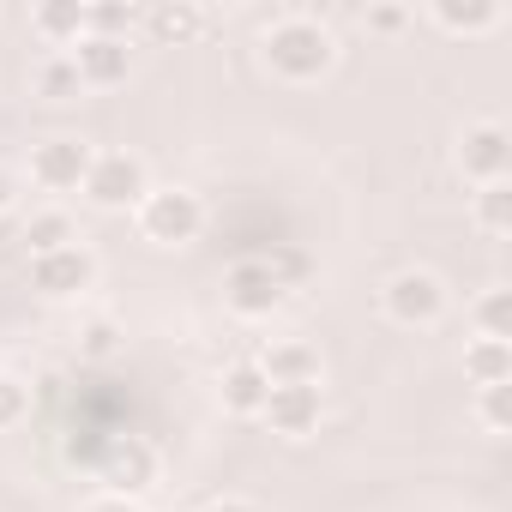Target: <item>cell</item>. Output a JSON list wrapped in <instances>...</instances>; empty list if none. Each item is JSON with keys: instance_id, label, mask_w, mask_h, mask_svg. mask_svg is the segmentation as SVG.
I'll return each mask as SVG.
<instances>
[{"instance_id": "6", "label": "cell", "mask_w": 512, "mask_h": 512, "mask_svg": "<svg viewBox=\"0 0 512 512\" xmlns=\"http://www.w3.org/2000/svg\"><path fill=\"white\" fill-rule=\"evenodd\" d=\"M25 278L43 302H79L91 284H97V253L85 241H67L55 253H31L25 260Z\"/></svg>"}, {"instance_id": "3", "label": "cell", "mask_w": 512, "mask_h": 512, "mask_svg": "<svg viewBox=\"0 0 512 512\" xmlns=\"http://www.w3.org/2000/svg\"><path fill=\"white\" fill-rule=\"evenodd\" d=\"M446 308H452V290L434 272H422V266H410V272L380 284V314L392 326H404V332H434L446 320Z\"/></svg>"}, {"instance_id": "18", "label": "cell", "mask_w": 512, "mask_h": 512, "mask_svg": "<svg viewBox=\"0 0 512 512\" xmlns=\"http://www.w3.org/2000/svg\"><path fill=\"white\" fill-rule=\"evenodd\" d=\"M67 241H79L73 211L43 205V211H31V217H25V260H31V253H55V247H67Z\"/></svg>"}, {"instance_id": "1", "label": "cell", "mask_w": 512, "mask_h": 512, "mask_svg": "<svg viewBox=\"0 0 512 512\" xmlns=\"http://www.w3.org/2000/svg\"><path fill=\"white\" fill-rule=\"evenodd\" d=\"M260 61L284 85H320L338 67V37L320 13H278L260 37Z\"/></svg>"}, {"instance_id": "28", "label": "cell", "mask_w": 512, "mask_h": 512, "mask_svg": "<svg viewBox=\"0 0 512 512\" xmlns=\"http://www.w3.org/2000/svg\"><path fill=\"white\" fill-rule=\"evenodd\" d=\"M13 205H19V175H13V169H0V217H7Z\"/></svg>"}, {"instance_id": "2", "label": "cell", "mask_w": 512, "mask_h": 512, "mask_svg": "<svg viewBox=\"0 0 512 512\" xmlns=\"http://www.w3.org/2000/svg\"><path fill=\"white\" fill-rule=\"evenodd\" d=\"M133 229L151 247H193L205 235V199L193 187H151L133 205Z\"/></svg>"}, {"instance_id": "11", "label": "cell", "mask_w": 512, "mask_h": 512, "mask_svg": "<svg viewBox=\"0 0 512 512\" xmlns=\"http://www.w3.org/2000/svg\"><path fill=\"white\" fill-rule=\"evenodd\" d=\"M253 362H260V374L272 386H320L326 380V356L308 338H272L266 356H253Z\"/></svg>"}, {"instance_id": "26", "label": "cell", "mask_w": 512, "mask_h": 512, "mask_svg": "<svg viewBox=\"0 0 512 512\" xmlns=\"http://www.w3.org/2000/svg\"><path fill=\"white\" fill-rule=\"evenodd\" d=\"M506 392H512V386H500V392H476V422H482V434H494V440L512 428V422H506Z\"/></svg>"}, {"instance_id": "13", "label": "cell", "mask_w": 512, "mask_h": 512, "mask_svg": "<svg viewBox=\"0 0 512 512\" xmlns=\"http://www.w3.org/2000/svg\"><path fill=\"white\" fill-rule=\"evenodd\" d=\"M67 55H73V67H79L85 91H115V85H127V73H133V43L85 37V43H79V49H67Z\"/></svg>"}, {"instance_id": "15", "label": "cell", "mask_w": 512, "mask_h": 512, "mask_svg": "<svg viewBox=\"0 0 512 512\" xmlns=\"http://www.w3.org/2000/svg\"><path fill=\"white\" fill-rule=\"evenodd\" d=\"M266 392H272V380L260 374V362H229L223 380H217V404H223L229 416H241V422H260Z\"/></svg>"}, {"instance_id": "19", "label": "cell", "mask_w": 512, "mask_h": 512, "mask_svg": "<svg viewBox=\"0 0 512 512\" xmlns=\"http://www.w3.org/2000/svg\"><path fill=\"white\" fill-rule=\"evenodd\" d=\"M470 223L500 241L512 229V181H488V187H470Z\"/></svg>"}, {"instance_id": "21", "label": "cell", "mask_w": 512, "mask_h": 512, "mask_svg": "<svg viewBox=\"0 0 512 512\" xmlns=\"http://www.w3.org/2000/svg\"><path fill=\"white\" fill-rule=\"evenodd\" d=\"M470 338H512V290L506 284H488L470 302Z\"/></svg>"}, {"instance_id": "8", "label": "cell", "mask_w": 512, "mask_h": 512, "mask_svg": "<svg viewBox=\"0 0 512 512\" xmlns=\"http://www.w3.org/2000/svg\"><path fill=\"white\" fill-rule=\"evenodd\" d=\"M452 163H458V175L470 181V187H488V181H506V169H512V133L500 127V121H464L458 127V145H452Z\"/></svg>"}, {"instance_id": "7", "label": "cell", "mask_w": 512, "mask_h": 512, "mask_svg": "<svg viewBox=\"0 0 512 512\" xmlns=\"http://www.w3.org/2000/svg\"><path fill=\"white\" fill-rule=\"evenodd\" d=\"M91 157H97L91 139H79V133H49V139L31 145L25 175H31V187H43V193H79Z\"/></svg>"}, {"instance_id": "23", "label": "cell", "mask_w": 512, "mask_h": 512, "mask_svg": "<svg viewBox=\"0 0 512 512\" xmlns=\"http://www.w3.org/2000/svg\"><path fill=\"white\" fill-rule=\"evenodd\" d=\"M362 25H368V37H404L416 25V7H398V0H368Z\"/></svg>"}, {"instance_id": "20", "label": "cell", "mask_w": 512, "mask_h": 512, "mask_svg": "<svg viewBox=\"0 0 512 512\" xmlns=\"http://www.w3.org/2000/svg\"><path fill=\"white\" fill-rule=\"evenodd\" d=\"M145 13L133 0H85V37H109V43H133V25Z\"/></svg>"}, {"instance_id": "27", "label": "cell", "mask_w": 512, "mask_h": 512, "mask_svg": "<svg viewBox=\"0 0 512 512\" xmlns=\"http://www.w3.org/2000/svg\"><path fill=\"white\" fill-rule=\"evenodd\" d=\"M79 512H145V506H139V500H127V494L97 488V494H85V500H79Z\"/></svg>"}, {"instance_id": "9", "label": "cell", "mask_w": 512, "mask_h": 512, "mask_svg": "<svg viewBox=\"0 0 512 512\" xmlns=\"http://www.w3.org/2000/svg\"><path fill=\"white\" fill-rule=\"evenodd\" d=\"M284 278L266 266V260H235L229 272H223V308L235 314V320H272L278 308H284Z\"/></svg>"}, {"instance_id": "16", "label": "cell", "mask_w": 512, "mask_h": 512, "mask_svg": "<svg viewBox=\"0 0 512 512\" xmlns=\"http://www.w3.org/2000/svg\"><path fill=\"white\" fill-rule=\"evenodd\" d=\"M464 380H470L476 392L512 386V338H470V344H464Z\"/></svg>"}, {"instance_id": "17", "label": "cell", "mask_w": 512, "mask_h": 512, "mask_svg": "<svg viewBox=\"0 0 512 512\" xmlns=\"http://www.w3.org/2000/svg\"><path fill=\"white\" fill-rule=\"evenodd\" d=\"M31 91H37L43 103H79V97H85V79H79L73 55H37V67H31Z\"/></svg>"}, {"instance_id": "14", "label": "cell", "mask_w": 512, "mask_h": 512, "mask_svg": "<svg viewBox=\"0 0 512 512\" xmlns=\"http://www.w3.org/2000/svg\"><path fill=\"white\" fill-rule=\"evenodd\" d=\"M31 37L43 43V55H67L85 43V0H49L31 7Z\"/></svg>"}, {"instance_id": "12", "label": "cell", "mask_w": 512, "mask_h": 512, "mask_svg": "<svg viewBox=\"0 0 512 512\" xmlns=\"http://www.w3.org/2000/svg\"><path fill=\"white\" fill-rule=\"evenodd\" d=\"M434 31H446V37H464V43H476V37H494L500 25H506V7L500 0H428V13H422Z\"/></svg>"}, {"instance_id": "29", "label": "cell", "mask_w": 512, "mask_h": 512, "mask_svg": "<svg viewBox=\"0 0 512 512\" xmlns=\"http://www.w3.org/2000/svg\"><path fill=\"white\" fill-rule=\"evenodd\" d=\"M205 512H266L260 500H241V494H223V500H211Z\"/></svg>"}, {"instance_id": "4", "label": "cell", "mask_w": 512, "mask_h": 512, "mask_svg": "<svg viewBox=\"0 0 512 512\" xmlns=\"http://www.w3.org/2000/svg\"><path fill=\"white\" fill-rule=\"evenodd\" d=\"M79 193H85V205H97V211H133V205L151 193V169H145L139 151H97Z\"/></svg>"}, {"instance_id": "22", "label": "cell", "mask_w": 512, "mask_h": 512, "mask_svg": "<svg viewBox=\"0 0 512 512\" xmlns=\"http://www.w3.org/2000/svg\"><path fill=\"white\" fill-rule=\"evenodd\" d=\"M145 25H151L163 43H187V37H199V31H205V13H199V7H151V13H145Z\"/></svg>"}, {"instance_id": "25", "label": "cell", "mask_w": 512, "mask_h": 512, "mask_svg": "<svg viewBox=\"0 0 512 512\" xmlns=\"http://www.w3.org/2000/svg\"><path fill=\"white\" fill-rule=\"evenodd\" d=\"M115 350H121V326H115V320H103V314H97V320H85V326H79V356L109 362Z\"/></svg>"}, {"instance_id": "10", "label": "cell", "mask_w": 512, "mask_h": 512, "mask_svg": "<svg viewBox=\"0 0 512 512\" xmlns=\"http://www.w3.org/2000/svg\"><path fill=\"white\" fill-rule=\"evenodd\" d=\"M260 422H266L278 440H308V434H320V422H326V386H272Z\"/></svg>"}, {"instance_id": "5", "label": "cell", "mask_w": 512, "mask_h": 512, "mask_svg": "<svg viewBox=\"0 0 512 512\" xmlns=\"http://www.w3.org/2000/svg\"><path fill=\"white\" fill-rule=\"evenodd\" d=\"M163 476V458L145 434H109L103 452H97V482L109 494H127V500H145Z\"/></svg>"}, {"instance_id": "24", "label": "cell", "mask_w": 512, "mask_h": 512, "mask_svg": "<svg viewBox=\"0 0 512 512\" xmlns=\"http://www.w3.org/2000/svg\"><path fill=\"white\" fill-rule=\"evenodd\" d=\"M25 416H31V386H25L19 374L0 368V434H13Z\"/></svg>"}]
</instances>
